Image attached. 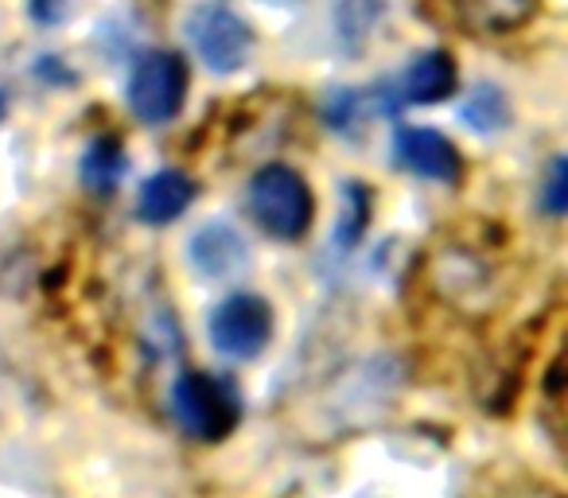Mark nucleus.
I'll return each instance as SVG.
<instances>
[{"instance_id": "obj_1", "label": "nucleus", "mask_w": 568, "mask_h": 498, "mask_svg": "<svg viewBox=\"0 0 568 498\" xmlns=\"http://www.w3.org/2000/svg\"><path fill=\"white\" fill-rule=\"evenodd\" d=\"M250 214L265 234L281 237V242H296L301 234H308L316 199H312V187L301 172L268 164L250 180Z\"/></svg>"}, {"instance_id": "obj_2", "label": "nucleus", "mask_w": 568, "mask_h": 498, "mask_svg": "<svg viewBox=\"0 0 568 498\" xmlns=\"http://www.w3.org/2000/svg\"><path fill=\"white\" fill-rule=\"evenodd\" d=\"M172 409L180 417L183 433L199 436V440H222L237 425V394L226 382L211 378L203 370H191L175 382Z\"/></svg>"}, {"instance_id": "obj_3", "label": "nucleus", "mask_w": 568, "mask_h": 498, "mask_svg": "<svg viewBox=\"0 0 568 498\" xmlns=\"http://www.w3.org/2000/svg\"><path fill=\"white\" fill-rule=\"evenodd\" d=\"M187 94V67L172 51H149L129 74V110L144 125H164L180 113Z\"/></svg>"}, {"instance_id": "obj_4", "label": "nucleus", "mask_w": 568, "mask_h": 498, "mask_svg": "<svg viewBox=\"0 0 568 498\" xmlns=\"http://www.w3.org/2000/svg\"><path fill=\"white\" fill-rule=\"evenodd\" d=\"M187 35L195 55L211 67L214 74H234L250 63L253 32L237 12L222 4H203L187 17Z\"/></svg>"}, {"instance_id": "obj_5", "label": "nucleus", "mask_w": 568, "mask_h": 498, "mask_svg": "<svg viewBox=\"0 0 568 498\" xmlns=\"http://www.w3.org/2000/svg\"><path fill=\"white\" fill-rule=\"evenodd\" d=\"M273 335V312L261 296L234 293L211 312V343L226 358H257Z\"/></svg>"}, {"instance_id": "obj_6", "label": "nucleus", "mask_w": 568, "mask_h": 498, "mask_svg": "<svg viewBox=\"0 0 568 498\" xmlns=\"http://www.w3.org/2000/svg\"><path fill=\"white\" fill-rule=\"evenodd\" d=\"M394 156L405 172L420 175V180H436V183H452L459 175V152L456 144L444 133L425 125H405L397 129L394 141Z\"/></svg>"}, {"instance_id": "obj_7", "label": "nucleus", "mask_w": 568, "mask_h": 498, "mask_svg": "<svg viewBox=\"0 0 568 498\" xmlns=\"http://www.w3.org/2000/svg\"><path fill=\"white\" fill-rule=\"evenodd\" d=\"M191 265L206 281H230L250 265V245L226 222H211L191 237Z\"/></svg>"}, {"instance_id": "obj_8", "label": "nucleus", "mask_w": 568, "mask_h": 498, "mask_svg": "<svg viewBox=\"0 0 568 498\" xmlns=\"http://www.w3.org/2000/svg\"><path fill=\"white\" fill-rule=\"evenodd\" d=\"M452 87H456V63H452V55L425 51V55H417L405 67L402 82H397V94H402V102L433 105L440 98H448Z\"/></svg>"}, {"instance_id": "obj_9", "label": "nucleus", "mask_w": 568, "mask_h": 498, "mask_svg": "<svg viewBox=\"0 0 568 498\" xmlns=\"http://www.w3.org/2000/svg\"><path fill=\"white\" fill-rule=\"evenodd\" d=\"M195 199V183L191 175L175 172V167H164V172L149 175L141 187V199H136V211H141L144 222L160 226V222H175Z\"/></svg>"}, {"instance_id": "obj_10", "label": "nucleus", "mask_w": 568, "mask_h": 498, "mask_svg": "<svg viewBox=\"0 0 568 498\" xmlns=\"http://www.w3.org/2000/svg\"><path fill=\"white\" fill-rule=\"evenodd\" d=\"M456 9L467 28L487 35H503L534 17L537 0H456Z\"/></svg>"}, {"instance_id": "obj_11", "label": "nucleus", "mask_w": 568, "mask_h": 498, "mask_svg": "<svg viewBox=\"0 0 568 498\" xmlns=\"http://www.w3.org/2000/svg\"><path fill=\"white\" fill-rule=\"evenodd\" d=\"M121 172H125V152L113 136H102V141L90 144L87 160H82V183H87L94 195H110L118 187Z\"/></svg>"}, {"instance_id": "obj_12", "label": "nucleus", "mask_w": 568, "mask_h": 498, "mask_svg": "<svg viewBox=\"0 0 568 498\" xmlns=\"http://www.w3.org/2000/svg\"><path fill=\"white\" fill-rule=\"evenodd\" d=\"M506 118H510V105H506V98H503V90H498V87L483 82V87H475L471 94H467L464 121L471 129H479V133H495V129L506 125Z\"/></svg>"}, {"instance_id": "obj_13", "label": "nucleus", "mask_w": 568, "mask_h": 498, "mask_svg": "<svg viewBox=\"0 0 568 498\" xmlns=\"http://www.w3.org/2000/svg\"><path fill=\"white\" fill-rule=\"evenodd\" d=\"M541 203H545V211H549L552 218H560V214H565V206H568V164L560 156L552 160V167H549V180H545Z\"/></svg>"}, {"instance_id": "obj_14", "label": "nucleus", "mask_w": 568, "mask_h": 498, "mask_svg": "<svg viewBox=\"0 0 568 498\" xmlns=\"http://www.w3.org/2000/svg\"><path fill=\"white\" fill-rule=\"evenodd\" d=\"M374 17H378V0H343V4H339L343 32L358 28V35H366V28L374 24Z\"/></svg>"}, {"instance_id": "obj_15", "label": "nucleus", "mask_w": 568, "mask_h": 498, "mask_svg": "<svg viewBox=\"0 0 568 498\" xmlns=\"http://www.w3.org/2000/svg\"><path fill=\"white\" fill-rule=\"evenodd\" d=\"M261 4H273V9H288V4H296V0H261Z\"/></svg>"}, {"instance_id": "obj_16", "label": "nucleus", "mask_w": 568, "mask_h": 498, "mask_svg": "<svg viewBox=\"0 0 568 498\" xmlns=\"http://www.w3.org/2000/svg\"><path fill=\"white\" fill-rule=\"evenodd\" d=\"M4 110H9V102H4V90H0V121H4Z\"/></svg>"}, {"instance_id": "obj_17", "label": "nucleus", "mask_w": 568, "mask_h": 498, "mask_svg": "<svg viewBox=\"0 0 568 498\" xmlns=\"http://www.w3.org/2000/svg\"><path fill=\"white\" fill-rule=\"evenodd\" d=\"M534 498H552V495H534Z\"/></svg>"}]
</instances>
